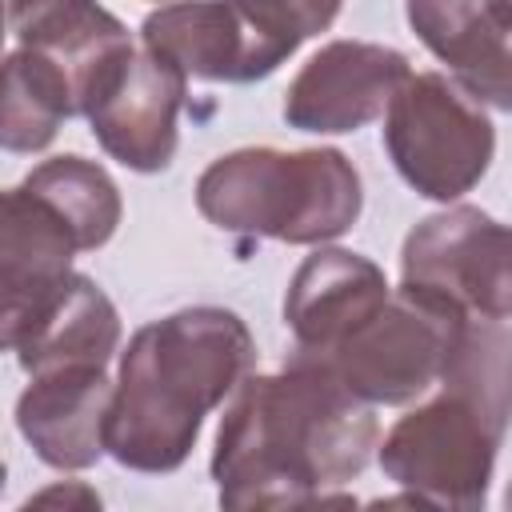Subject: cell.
<instances>
[{
	"instance_id": "e0dca14e",
	"label": "cell",
	"mask_w": 512,
	"mask_h": 512,
	"mask_svg": "<svg viewBox=\"0 0 512 512\" xmlns=\"http://www.w3.org/2000/svg\"><path fill=\"white\" fill-rule=\"evenodd\" d=\"M80 116L68 76L36 48H12L4 60V120L0 140L8 152H40L52 144L60 124Z\"/></svg>"
},
{
	"instance_id": "8992f818",
	"label": "cell",
	"mask_w": 512,
	"mask_h": 512,
	"mask_svg": "<svg viewBox=\"0 0 512 512\" xmlns=\"http://www.w3.org/2000/svg\"><path fill=\"white\" fill-rule=\"evenodd\" d=\"M384 148L416 196L452 204L484 180L496 128L452 76L412 72L384 112Z\"/></svg>"
},
{
	"instance_id": "8fae6325",
	"label": "cell",
	"mask_w": 512,
	"mask_h": 512,
	"mask_svg": "<svg viewBox=\"0 0 512 512\" xmlns=\"http://www.w3.org/2000/svg\"><path fill=\"white\" fill-rule=\"evenodd\" d=\"M0 336L28 376L68 364L108 368L120 348V312L92 276L68 272L40 296L4 308Z\"/></svg>"
},
{
	"instance_id": "9c48e42d",
	"label": "cell",
	"mask_w": 512,
	"mask_h": 512,
	"mask_svg": "<svg viewBox=\"0 0 512 512\" xmlns=\"http://www.w3.org/2000/svg\"><path fill=\"white\" fill-rule=\"evenodd\" d=\"M188 76L136 44L92 92L88 124L96 144L132 172H164L176 156V116L184 108Z\"/></svg>"
},
{
	"instance_id": "9a60e30c",
	"label": "cell",
	"mask_w": 512,
	"mask_h": 512,
	"mask_svg": "<svg viewBox=\"0 0 512 512\" xmlns=\"http://www.w3.org/2000/svg\"><path fill=\"white\" fill-rule=\"evenodd\" d=\"M404 16L472 100L512 112V32L488 0H404Z\"/></svg>"
},
{
	"instance_id": "4fadbf2b",
	"label": "cell",
	"mask_w": 512,
	"mask_h": 512,
	"mask_svg": "<svg viewBox=\"0 0 512 512\" xmlns=\"http://www.w3.org/2000/svg\"><path fill=\"white\" fill-rule=\"evenodd\" d=\"M388 296L392 284L376 260L348 248H316L288 280L284 324L296 340V352L320 356L360 328Z\"/></svg>"
},
{
	"instance_id": "52a82bcc",
	"label": "cell",
	"mask_w": 512,
	"mask_h": 512,
	"mask_svg": "<svg viewBox=\"0 0 512 512\" xmlns=\"http://www.w3.org/2000/svg\"><path fill=\"white\" fill-rule=\"evenodd\" d=\"M140 44L172 60L184 76L252 84L272 76L304 36L264 0H172L144 16Z\"/></svg>"
},
{
	"instance_id": "7c38bea8",
	"label": "cell",
	"mask_w": 512,
	"mask_h": 512,
	"mask_svg": "<svg viewBox=\"0 0 512 512\" xmlns=\"http://www.w3.org/2000/svg\"><path fill=\"white\" fill-rule=\"evenodd\" d=\"M112 392L116 384L100 364L40 372L16 400V428L48 468H92L108 452Z\"/></svg>"
},
{
	"instance_id": "2e32d148",
	"label": "cell",
	"mask_w": 512,
	"mask_h": 512,
	"mask_svg": "<svg viewBox=\"0 0 512 512\" xmlns=\"http://www.w3.org/2000/svg\"><path fill=\"white\" fill-rule=\"evenodd\" d=\"M80 252L76 232L60 220L52 204H44L24 184L4 192L0 220V292L4 308H16L44 288L60 284L72 272V256Z\"/></svg>"
},
{
	"instance_id": "5b68a950",
	"label": "cell",
	"mask_w": 512,
	"mask_h": 512,
	"mask_svg": "<svg viewBox=\"0 0 512 512\" xmlns=\"http://www.w3.org/2000/svg\"><path fill=\"white\" fill-rule=\"evenodd\" d=\"M464 320L468 316L460 308L400 280V288H392V296L336 348L300 356L324 364L364 404L400 408L440 384Z\"/></svg>"
},
{
	"instance_id": "ac0fdd59",
	"label": "cell",
	"mask_w": 512,
	"mask_h": 512,
	"mask_svg": "<svg viewBox=\"0 0 512 512\" xmlns=\"http://www.w3.org/2000/svg\"><path fill=\"white\" fill-rule=\"evenodd\" d=\"M20 184L60 212V220L76 232L80 252L104 248L116 236V228H120V216H124L120 188L88 156L64 152V156L40 160Z\"/></svg>"
},
{
	"instance_id": "7402d4cb",
	"label": "cell",
	"mask_w": 512,
	"mask_h": 512,
	"mask_svg": "<svg viewBox=\"0 0 512 512\" xmlns=\"http://www.w3.org/2000/svg\"><path fill=\"white\" fill-rule=\"evenodd\" d=\"M504 508H512V484H508V492H504Z\"/></svg>"
},
{
	"instance_id": "30bf717a",
	"label": "cell",
	"mask_w": 512,
	"mask_h": 512,
	"mask_svg": "<svg viewBox=\"0 0 512 512\" xmlns=\"http://www.w3.org/2000/svg\"><path fill=\"white\" fill-rule=\"evenodd\" d=\"M412 76L408 56L372 40H328L312 52L284 92V120L296 132L340 136L388 112Z\"/></svg>"
},
{
	"instance_id": "ffe728a7",
	"label": "cell",
	"mask_w": 512,
	"mask_h": 512,
	"mask_svg": "<svg viewBox=\"0 0 512 512\" xmlns=\"http://www.w3.org/2000/svg\"><path fill=\"white\" fill-rule=\"evenodd\" d=\"M52 504H64V508H100V496H96L88 484L68 480V484H52V488L28 496V500H24V512H32V508H52Z\"/></svg>"
},
{
	"instance_id": "d6986e66",
	"label": "cell",
	"mask_w": 512,
	"mask_h": 512,
	"mask_svg": "<svg viewBox=\"0 0 512 512\" xmlns=\"http://www.w3.org/2000/svg\"><path fill=\"white\" fill-rule=\"evenodd\" d=\"M264 4L276 8L308 40V36H320L324 28H332V20L340 16V4L344 0H264Z\"/></svg>"
},
{
	"instance_id": "7a4b0ae2",
	"label": "cell",
	"mask_w": 512,
	"mask_h": 512,
	"mask_svg": "<svg viewBox=\"0 0 512 512\" xmlns=\"http://www.w3.org/2000/svg\"><path fill=\"white\" fill-rule=\"evenodd\" d=\"M256 368V340L232 308L196 304L132 332L108 412V456L132 472H176L204 416Z\"/></svg>"
},
{
	"instance_id": "277c9868",
	"label": "cell",
	"mask_w": 512,
	"mask_h": 512,
	"mask_svg": "<svg viewBox=\"0 0 512 512\" xmlns=\"http://www.w3.org/2000/svg\"><path fill=\"white\" fill-rule=\"evenodd\" d=\"M196 208L220 232L328 244L360 220L364 188L340 148H236L200 172Z\"/></svg>"
},
{
	"instance_id": "5bb4252c",
	"label": "cell",
	"mask_w": 512,
	"mask_h": 512,
	"mask_svg": "<svg viewBox=\"0 0 512 512\" xmlns=\"http://www.w3.org/2000/svg\"><path fill=\"white\" fill-rule=\"evenodd\" d=\"M8 28L16 44L44 52L68 76L80 116L96 84L136 48L128 28L100 8V0H8Z\"/></svg>"
},
{
	"instance_id": "44dd1931",
	"label": "cell",
	"mask_w": 512,
	"mask_h": 512,
	"mask_svg": "<svg viewBox=\"0 0 512 512\" xmlns=\"http://www.w3.org/2000/svg\"><path fill=\"white\" fill-rule=\"evenodd\" d=\"M488 4H492L496 20H500V24H504V28L512 32V0H488Z\"/></svg>"
},
{
	"instance_id": "6da1fadb",
	"label": "cell",
	"mask_w": 512,
	"mask_h": 512,
	"mask_svg": "<svg viewBox=\"0 0 512 512\" xmlns=\"http://www.w3.org/2000/svg\"><path fill=\"white\" fill-rule=\"evenodd\" d=\"M372 404L324 364L292 352L272 376H244L216 428L212 480L224 508H312L356 480L376 448Z\"/></svg>"
},
{
	"instance_id": "ba28073f",
	"label": "cell",
	"mask_w": 512,
	"mask_h": 512,
	"mask_svg": "<svg viewBox=\"0 0 512 512\" xmlns=\"http://www.w3.org/2000/svg\"><path fill=\"white\" fill-rule=\"evenodd\" d=\"M400 280L464 316L512 320V224L476 204L424 216L400 248Z\"/></svg>"
},
{
	"instance_id": "3957f363",
	"label": "cell",
	"mask_w": 512,
	"mask_h": 512,
	"mask_svg": "<svg viewBox=\"0 0 512 512\" xmlns=\"http://www.w3.org/2000/svg\"><path fill=\"white\" fill-rule=\"evenodd\" d=\"M512 424V328L468 316L440 392L400 416L384 444V476L432 508H484L496 452Z\"/></svg>"
}]
</instances>
